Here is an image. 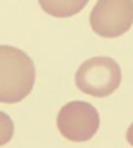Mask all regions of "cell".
Instances as JSON below:
<instances>
[{"mask_svg": "<svg viewBox=\"0 0 133 148\" xmlns=\"http://www.w3.org/2000/svg\"><path fill=\"white\" fill-rule=\"evenodd\" d=\"M133 25V0H97L91 12V27L104 38H118Z\"/></svg>", "mask_w": 133, "mask_h": 148, "instance_id": "obj_4", "label": "cell"}, {"mask_svg": "<svg viewBox=\"0 0 133 148\" xmlns=\"http://www.w3.org/2000/svg\"><path fill=\"white\" fill-rule=\"evenodd\" d=\"M127 142L133 147V123L128 127V130H127Z\"/></svg>", "mask_w": 133, "mask_h": 148, "instance_id": "obj_7", "label": "cell"}, {"mask_svg": "<svg viewBox=\"0 0 133 148\" xmlns=\"http://www.w3.org/2000/svg\"><path fill=\"white\" fill-rule=\"evenodd\" d=\"M13 120L8 114L0 112V147H3L12 140L13 137Z\"/></svg>", "mask_w": 133, "mask_h": 148, "instance_id": "obj_6", "label": "cell"}, {"mask_svg": "<svg viewBox=\"0 0 133 148\" xmlns=\"http://www.w3.org/2000/svg\"><path fill=\"white\" fill-rule=\"evenodd\" d=\"M43 12L56 18H69L77 15L89 0H38Z\"/></svg>", "mask_w": 133, "mask_h": 148, "instance_id": "obj_5", "label": "cell"}, {"mask_svg": "<svg viewBox=\"0 0 133 148\" xmlns=\"http://www.w3.org/2000/svg\"><path fill=\"white\" fill-rule=\"evenodd\" d=\"M36 77L33 59L20 48L0 45V102L16 104L31 92Z\"/></svg>", "mask_w": 133, "mask_h": 148, "instance_id": "obj_1", "label": "cell"}, {"mask_svg": "<svg viewBox=\"0 0 133 148\" xmlns=\"http://www.w3.org/2000/svg\"><path fill=\"white\" fill-rule=\"evenodd\" d=\"M122 82L118 63L107 56H95L84 61L76 73V86L80 92L92 97H107L113 94Z\"/></svg>", "mask_w": 133, "mask_h": 148, "instance_id": "obj_2", "label": "cell"}, {"mask_svg": "<svg viewBox=\"0 0 133 148\" xmlns=\"http://www.w3.org/2000/svg\"><path fill=\"white\" fill-rule=\"evenodd\" d=\"M59 133L71 142H87L100 127L99 112L92 104L82 101L68 102L61 107L56 119Z\"/></svg>", "mask_w": 133, "mask_h": 148, "instance_id": "obj_3", "label": "cell"}]
</instances>
